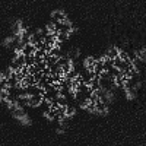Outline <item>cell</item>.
Instances as JSON below:
<instances>
[{"instance_id":"3957f363","label":"cell","mask_w":146,"mask_h":146,"mask_svg":"<svg viewBox=\"0 0 146 146\" xmlns=\"http://www.w3.org/2000/svg\"><path fill=\"white\" fill-rule=\"evenodd\" d=\"M0 102H3V95H2V92H0Z\"/></svg>"},{"instance_id":"6da1fadb","label":"cell","mask_w":146,"mask_h":146,"mask_svg":"<svg viewBox=\"0 0 146 146\" xmlns=\"http://www.w3.org/2000/svg\"><path fill=\"white\" fill-rule=\"evenodd\" d=\"M118 50H120L118 47H115V45H110V47L107 48V51H105V56H108L111 60H114L115 57H118Z\"/></svg>"},{"instance_id":"7a4b0ae2","label":"cell","mask_w":146,"mask_h":146,"mask_svg":"<svg viewBox=\"0 0 146 146\" xmlns=\"http://www.w3.org/2000/svg\"><path fill=\"white\" fill-rule=\"evenodd\" d=\"M21 124H23V126H31L32 124V120H31V115L29 114H27V115H23L21 120H18Z\"/></svg>"}]
</instances>
